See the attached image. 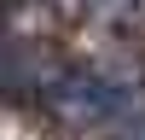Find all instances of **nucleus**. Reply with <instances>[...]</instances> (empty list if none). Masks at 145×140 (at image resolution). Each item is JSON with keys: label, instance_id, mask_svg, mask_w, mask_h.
<instances>
[{"label": "nucleus", "instance_id": "f257e3e1", "mask_svg": "<svg viewBox=\"0 0 145 140\" xmlns=\"http://www.w3.org/2000/svg\"><path fill=\"white\" fill-rule=\"evenodd\" d=\"M41 111L58 128H76V134H116L134 140L139 134V99L128 82H110L105 70H81V64H58L41 82Z\"/></svg>", "mask_w": 145, "mask_h": 140}, {"label": "nucleus", "instance_id": "7ed1b4c3", "mask_svg": "<svg viewBox=\"0 0 145 140\" xmlns=\"http://www.w3.org/2000/svg\"><path fill=\"white\" fill-rule=\"evenodd\" d=\"M87 6H93V18H99V23H116L128 47L139 41V0H87Z\"/></svg>", "mask_w": 145, "mask_h": 140}, {"label": "nucleus", "instance_id": "f03ea898", "mask_svg": "<svg viewBox=\"0 0 145 140\" xmlns=\"http://www.w3.org/2000/svg\"><path fill=\"white\" fill-rule=\"evenodd\" d=\"M52 70H58V58H46L41 47L23 41V35L0 29V93H6V99H35Z\"/></svg>", "mask_w": 145, "mask_h": 140}]
</instances>
